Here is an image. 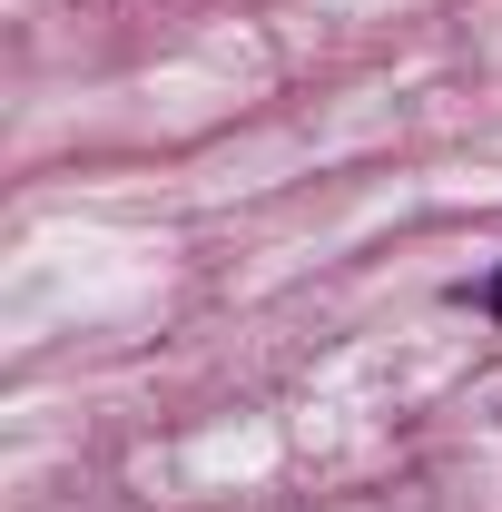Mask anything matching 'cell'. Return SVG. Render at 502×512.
<instances>
[{
  "instance_id": "1",
  "label": "cell",
  "mask_w": 502,
  "mask_h": 512,
  "mask_svg": "<svg viewBox=\"0 0 502 512\" xmlns=\"http://www.w3.org/2000/svg\"><path fill=\"white\" fill-rule=\"evenodd\" d=\"M493 316H502V276H493Z\"/></svg>"
}]
</instances>
